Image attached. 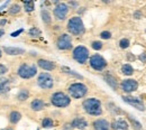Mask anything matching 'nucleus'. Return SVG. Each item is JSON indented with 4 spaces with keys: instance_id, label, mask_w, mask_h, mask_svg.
<instances>
[{
    "instance_id": "1",
    "label": "nucleus",
    "mask_w": 146,
    "mask_h": 130,
    "mask_svg": "<svg viewBox=\"0 0 146 130\" xmlns=\"http://www.w3.org/2000/svg\"><path fill=\"white\" fill-rule=\"evenodd\" d=\"M82 106H83V109L86 110V112L89 113V114H92V115H100L101 112H102L101 102L98 99H94V98H90V99L84 100Z\"/></svg>"
},
{
    "instance_id": "2",
    "label": "nucleus",
    "mask_w": 146,
    "mask_h": 130,
    "mask_svg": "<svg viewBox=\"0 0 146 130\" xmlns=\"http://www.w3.org/2000/svg\"><path fill=\"white\" fill-rule=\"evenodd\" d=\"M68 30L73 35H82L86 32L82 19L80 17H72L68 22Z\"/></svg>"
},
{
    "instance_id": "3",
    "label": "nucleus",
    "mask_w": 146,
    "mask_h": 130,
    "mask_svg": "<svg viewBox=\"0 0 146 130\" xmlns=\"http://www.w3.org/2000/svg\"><path fill=\"white\" fill-rule=\"evenodd\" d=\"M51 102L53 103V106L58 107V108H64L68 107L71 102V99L63 92H56L52 95L51 98Z\"/></svg>"
},
{
    "instance_id": "4",
    "label": "nucleus",
    "mask_w": 146,
    "mask_h": 130,
    "mask_svg": "<svg viewBox=\"0 0 146 130\" xmlns=\"http://www.w3.org/2000/svg\"><path fill=\"white\" fill-rule=\"evenodd\" d=\"M88 92V88L82 83H73L69 88V93L74 99L83 98Z\"/></svg>"
},
{
    "instance_id": "5",
    "label": "nucleus",
    "mask_w": 146,
    "mask_h": 130,
    "mask_svg": "<svg viewBox=\"0 0 146 130\" xmlns=\"http://www.w3.org/2000/svg\"><path fill=\"white\" fill-rule=\"evenodd\" d=\"M73 58L80 63V64H83L87 62V59L89 58V51L88 48H86L84 46H78L74 48L73 51Z\"/></svg>"
},
{
    "instance_id": "6",
    "label": "nucleus",
    "mask_w": 146,
    "mask_h": 130,
    "mask_svg": "<svg viewBox=\"0 0 146 130\" xmlns=\"http://www.w3.org/2000/svg\"><path fill=\"white\" fill-rule=\"evenodd\" d=\"M37 73L36 66L35 65H28V64H23L18 69V75L21 79H31Z\"/></svg>"
},
{
    "instance_id": "7",
    "label": "nucleus",
    "mask_w": 146,
    "mask_h": 130,
    "mask_svg": "<svg viewBox=\"0 0 146 130\" xmlns=\"http://www.w3.org/2000/svg\"><path fill=\"white\" fill-rule=\"evenodd\" d=\"M90 65L96 71H102L107 66L106 59L99 54H94L90 57Z\"/></svg>"
},
{
    "instance_id": "8",
    "label": "nucleus",
    "mask_w": 146,
    "mask_h": 130,
    "mask_svg": "<svg viewBox=\"0 0 146 130\" xmlns=\"http://www.w3.org/2000/svg\"><path fill=\"white\" fill-rule=\"evenodd\" d=\"M37 83L42 89H51L53 88L54 81H53V77L48 73H40L38 75Z\"/></svg>"
},
{
    "instance_id": "9",
    "label": "nucleus",
    "mask_w": 146,
    "mask_h": 130,
    "mask_svg": "<svg viewBox=\"0 0 146 130\" xmlns=\"http://www.w3.org/2000/svg\"><path fill=\"white\" fill-rule=\"evenodd\" d=\"M69 13V7L66 3H57L54 8V16L57 20H64Z\"/></svg>"
},
{
    "instance_id": "10",
    "label": "nucleus",
    "mask_w": 146,
    "mask_h": 130,
    "mask_svg": "<svg viewBox=\"0 0 146 130\" xmlns=\"http://www.w3.org/2000/svg\"><path fill=\"white\" fill-rule=\"evenodd\" d=\"M72 47V39L68 34L61 35L60 38L57 39V48L60 49H69Z\"/></svg>"
},
{
    "instance_id": "11",
    "label": "nucleus",
    "mask_w": 146,
    "mask_h": 130,
    "mask_svg": "<svg viewBox=\"0 0 146 130\" xmlns=\"http://www.w3.org/2000/svg\"><path fill=\"white\" fill-rule=\"evenodd\" d=\"M138 88V83L135 80H125L121 82V90L126 93L136 91Z\"/></svg>"
},
{
    "instance_id": "12",
    "label": "nucleus",
    "mask_w": 146,
    "mask_h": 130,
    "mask_svg": "<svg viewBox=\"0 0 146 130\" xmlns=\"http://www.w3.org/2000/svg\"><path fill=\"white\" fill-rule=\"evenodd\" d=\"M123 100H124L125 102L129 103L130 106L135 107L136 109L141 110V111H143V110L145 109V108H144V104H143V101H142L141 99H138V98H133V96H123Z\"/></svg>"
},
{
    "instance_id": "13",
    "label": "nucleus",
    "mask_w": 146,
    "mask_h": 130,
    "mask_svg": "<svg viewBox=\"0 0 146 130\" xmlns=\"http://www.w3.org/2000/svg\"><path fill=\"white\" fill-rule=\"evenodd\" d=\"M93 128L96 130H109L110 125L105 119H98L93 122Z\"/></svg>"
},
{
    "instance_id": "14",
    "label": "nucleus",
    "mask_w": 146,
    "mask_h": 130,
    "mask_svg": "<svg viewBox=\"0 0 146 130\" xmlns=\"http://www.w3.org/2000/svg\"><path fill=\"white\" fill-rule=\"evenodd\" d=\"M38 66L43 70H46V71H53L55 69V64L51 61H47V59H39L37 62Z\"/></svg>"
},
{
    "instance_id": "15",
    "label": "nucleus",
    "mask_w": 146,
    "mask_h": 130,
    "mask_svg": "<svg viewBox=\"0 0 146 130\" xmlns=\"http://www.w3.org/2000/svg\"><path fill=\"white\" fill-rule=\"evenodd\" d=\"M111 128L115 130H127L128 123L123 119H118L111 123Z\"/></svg>"
},
{
    "instance_id": "16",
    "label": "nucleus",
    "mask_w": 146,
    "mask_h": 130,
    "mask_svg": "<svg viewBox=\"0 0 146 130\" xmlns=\"http://www.w3.org/2000/svg\"><path fill=\"white\" fill-rule=\"evenodd\" d=\"M71 126H72L73 128H78V129L83 130L88 127V122L83 118H75L72 121V125Z\"/></svg>"
},
{
    "instance_id": "17",
    "label": "nucleus",
    "mask_w": 146,
    "mask_h": 130,
    "mask_svg": "<svg viewBox=\"0 0 146 130\" xmlns=\"http://www.w3.org/2000/svg\"><path fill=\"white\" fill-rule=\"evenodd\" d=\"M3 51L8 55H21L25 53V51L19 47H3Z\"/></svg>"
},
{
    "instance_id": "18",
    "label": "nucleus",
    "mask_w": 146,
    "mask_h": 130,
    "mask_svg": "<svg viewBox=\"0 0 146 130\" xmlns=\"http://www.w3.org/2000/svg\"><path fill=\"white\" fill-rule=\"evenodd\" d=\"M10 89V81L6 77H0V93H6Z\"/></svg>"
},
{
    "instance_id": "19",
    "label": "nucleus",
    "mask_w": 146,
    "mask_h": 130,
    "mask_svg": "<svg viewBox=\"0 0 146 130\" xmlns=\"http://www.w3.org/2000/svg\"><path fill=\"white\" fill-rule=\"evenodd\" d=\"M44 107H45V103H44V101L40 100V99H35V100L32 101V103H31V108H32L34 111H40V110L44 109Z\"/></svg>"
},
{
    "instance_id": "20",
    "label": "nucleus",
    "mask_w": 146,
    "mask_h": 130,
    "mask_svg": "<svg viewBox=\"0 0 146 130\" xmlns=\"http://www.w3.org/2000/svg\"><path fill=\"white\" fill-rule=\"evenodd\" d=\"M20 119H21V114H20L18 111L10 112V114H9V120H10L11 123H17Z\"/></svg>"
},
{
    "instance_id": "21",
    "label": "nucleus",
    "mask_w": 146,
    "mask_h": 130,
    "mask_svg": "<svg viewBox=\"0 0 146 130\" xmlns=\"http://www.w3.org/2000/svg\"><path fill=\"white\" fill-rule=\"evenodd\" d=\"M28 96H29L28 90H27V89H21V90L19 91L18 95H17V99H18L19 101H25V100L28 99Z\"/></svg>"
},
{
    "instance_id": "22",
    "label": "nucleus",
    "mask_w": 146,
    "mask_h": 130,
    "mask_svg": "<svg viewBox=\"0 0 146 130\" xmlns=\"http://www.w3.org/2000/svg\"><path fill=\"white\" fill-rule=\"evenodd\" d=\"M105 80H106V82L109 84L112 89L116 90V88H117V82H116V79H115L112 75H106V76H105Z\"/></svg>"
},
{
    "instance_id": "23",
    "label": "nucleus",
    "mask_w": 146,
    "mask_h": 130,
    "mask_svg": "<svg viewBox=\"0 0 146 130\" xmlns=\"http://www.w3.org/2000/svg\"><path fill=\"white\" fill-rule=\"evenodd\" d=\"M40 15H42V19H43V21L45 22V24H51V21H52V18H51V15H50V13L47 11V10H42V13H40Z\"/></svg>"
},
{
    "instance_id": "24",
    "label": "nucleus",
    "mask_w": 146,
    "mask_h": 130,
    "mask_svg": "<svg viewBox=\"0 0 146 130\" xmlns=\"http://www.w3.org/2000/svg\"><path fill=\"white\" fill-rule=\"evenodd\" d=\"M121 72L125 75H131L133 72H134V70H133V67H131L130 64H125V65H123V67H121Z\"/></svg>"
},
{
    "instance_id": "25",
    "label": "nucleus",
    "mask_w": 146,
    "mask_h": 130,
    "mask_svg": "<svg viewBox=\"0 0 146 130\" xmlns=\"http://www.w3.org/2000/svg\"><path fill=\"white\" fill-rule=\"evenodd\" d=\"M20 6L17 5V3H15V5H13L10 8H9V14L10 15H16V14H18L19 11H20Z\"/></svg>"
},
{
    "instance_id": "26",
    "label": "nucleus",
    "mask_w": 146,
    "mask_h": 130,
    "mask_svg": "<svg viewBox=\"0 0 146 130\" xmlns=\"http://www.w3.org/2000/svg\"><path fill=\"white\" fill-rule=\"evenodd\" d=\"M24 6H25V10L27 13L34 10V2L33 1H24Z\"/></svg>"
},
{
    "instance_id": "27",
    "label": "nucleus",
    "mask_w": 146,
    "mask_h": 130,
    "mask_svg": "<svg viewBox=\"0 0 146 130\" xmlns=\"http://www.w3.org/2000/svg\"><path fill=\"white\" fill-rule=\"evenodd\" d=\"M42 126L44 128H51L53 127V120L50 119V118H45L43 121H42Z\"/></svg>"
},
{
    "instance_id": "28",
    "label": "nucleus",
    "mask_w": 146,
    "mask_h": 130,
    "mask_svg": "<svg viewBox=\"0 0 146 130\" xmlns=\"http://www.w3.org/2000/svg\"><path fill=\"white\" fill-rule=\"evenodd\" d=\"M40 30L36 28V27H33L32 29H29V35L32 36V37H38V36H40Z\"/></svg>"
},
{
    "instance_id": "29",
    "label": "nucleus",
    "mask_w": 146,
    "mask_h": 130,
    "mask_svg": "<svg viewBox=\"0 0 146 130\" xmlns=\"http://www.w3.org/2000/svg\"><path fill=\"white\" fill-rule=\"evenodd\" d=\"M92 48L93 49H96V51H99V49H101L102 48V43L101 42H93L91 44Z\"/></svg>"
},
{
    "instance_id": "30",
    "label": "nucleus",
    "mask_w": 146,
    "mask_h": 130,
    "mask_svg": "<svg viewBox=\"0 0 146 130\" xmlns=\"http://www.w3.org/2000/svg\"><path fill=\"white\" fill-rule=\"evenodd\" d=\"M119 45H120L121 48H127L128 46H129V40H128L127 38H123V39L119 42Z\"/></svg>"
},
{
    "instance_id": "31",
    "label": "nucleus",
    "mask_w": 146,
    "mask_h": 130,
    "mask_svg": "<svg viewBox=\"0 0 146 130\" xmlns=\"http://www.w3.org/2000/svg\"><path fill=\"white\" fill-rule=\"evenodd\" d=\"M129 119L131 120V122H133V125H134V128H135V129H136V130H141V129H142V126H141V123H139V122H137L136 120H134L131 117H129Z\"/></svg>"
},
{
    "instance_id": "32",
    "label": "nucleus",
    "mask_w": 146,
    "mask_h": 130,
    "mask_svg": "<svg viewBox=\"0 0 146 130\" xmlns=\"http://www.w3.org/2000/svg\"><path fill=\"white\" fill-rule=\"evenodd\" d=\"M100 37L102 38V39H109L111 37V34H110L109 32H102L100 34Z\"/></svg>"
},
{
    "instance_id": "33",
    "label": "nucleus",
    "mask_w": 146,
    "mask_h": 130,
    "mask_svg": "<svg viewBox=\"0 0 146 130\" xmlns=\"http://www.w3.org/2000/svg\"><path fill=\"white\" fill-rule=\"evenodd\" d=\"M7 72H8V67L5 66V65H2V64H0V75L5 74Z\"/></svg>"
},
{
    "instance_id": "34",
    "label": "nucleus",
    "mask_w": 146,
    "mask_h": 130,
    "mask_svg": "<svg viewBox=\"0 0 146 130\" xmlns=\"http://www.w3.org/2000/svg\"><path fill=\"white\" fill-rule=\"evenodd\" d=\"M23 32H24V29H23V28H20V29H18L17 32H15V33H13V34H11L10 36H11V37H17V36H18V35H19V34H21Z\"/></svg>"
},
{
    "instance_id": "35",
    "label": "nucleus",
    "mask_w": 146,
    "mask_h": 130,
    "mask_svg": "<svg viewBox=\"0 0 146 130\" xmlns=\"http://www.w3.org/2000/svg\"><path fill=\"white\" fill-rule=\"evenodd\" d=\"M139 59H141V62H143V63H146V53H143V54H141V55H139Z\"/></svg>"
},
{
    "instance_id": "36",
    "label": "nucleus",
    "mask_w": 146,
    "mask_h": 130,
    "mask_svg": "<svg viewBox=\"0 0 146 130\" xmlns=\"http://www.w3.org/2000/svg\"><path fill=\"white\" fill-rule=\"evenodd\" d=\"M135 17H136L137 19L139 18V17H141V13H138V11H137V13H135Z\"/></svg>"
},
{
    "instance_id": "37",
    "label": "nucleus",
    "mask_w": 146,
    "mask_h": 130,
    "mask_svg": "<svg viewBox=\"0 0 146 130\" xmlns=\"http://www.w3.org/2000/svg\"><path fill=\"white\" fill-rule=\"evenodd\" d=\"M6 22H7V21H6L5 19H3V20H1V21H0V25H5Z\"/></svg>"
},
{
    "instance_id": "38",
    "label": "nucleus",
    "mask_w": 146,
    "mask_h": 130,
    "mask_svg": "<svg viewBox=\"0 0 146 130\" xmlns=\"http://www.w3.org/2000/svg\"><path fill=\"white\" fill-rule=\"evenodd\" d=\"M3 34H5V32H3V30H2V29H0V37H1V36H2V35H3Z\"/></svg>"
},
{
    "instance_id": "39",
    "label": "nucleus",
    "mask_w": 146,
    "mask_h": 130,
    "mask_svg": "<svg viewBox=\"0 0 146 130\" xmlns=\"http://www.w3.org/2000/svg\"><path fill=\"white\" fill-rule=\"evenodd\" d=\"M70 5H72V6H78V2H70Z\"/></svg>"
},
{
    "instance_id": "40",
    "label": "nucleus",
    "mask_w": 146,
    "mask_h": 130,
    "mask_svg": "<svg viewBox=\"0 0 146 130\" xmlns=\"http://www.w3.org/2000/svg\"><path fill=\"white\" fill-rule=\"evenodd\" d=\"M1 55H2V53H1V51H0V57H1Z\"/></svg>"
},
{
    "instance_id": "41",
    "label": "nucleus",
    "mask_w": 146,
    "mask_h": 130,
    "mask_svg": "<svg viewBox=\"0 0 146 130\" xmlns=\"http://www.w3.org/2000/svg\"><path fill=\"white\" fill-rule=\"evenodd\" d=\"M6 130H13V129H10V128H9V129H6Z\"/></svg>"
}]
</instances>
